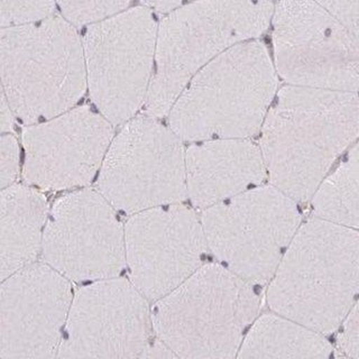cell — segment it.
<instances>
[{
	"label": "cell",
	"mask_w": 359,
	"mask_h": 359,
	"mask_svg": "<svg viewBox=\"0 0 359 359\" xmlns=\"http://www.w3.org/2000/svg\"><path fill=\"white\" fill-rule=\"evenodd\" d=\"M48 213L46 198L35 189L0 191V283L35 261Z\"/></svg>",
	"instance_id": "17"
},
{
	"label": "cell",
	"mask_w": 359,
	"mask_h": 359,
	"mask_svg": "<svg viewBox=\"0 0 359 359\" xmlns=\"http://www.w3.org/2000/svg\"><path fill=\"white\" fill-rule=\"evenodd\" d=\"M310 199L314 218L358 229L359 151L356 143L339 166L323 177Z\"/></svg>",
	"instance_id": "19"
},
{
	"label": "cell",
	"mask_w": 359,
	"mask_h": 359,
	"mask_svg": "<svg viewBox=\"0 0 359 359\" xmlns=\"http://www.w3.org/2000/svg\"><path fill=\"white\" fill-rule=\"evenodd\" d=\"M123 237L130 282L151 302L194 274L208 252L200 216L182 202L133 213Z\"/></svg>",
	"instance_id": "13"
},
{
	"label": "cell",
	"mask_w": 359,
	"mask_h": 359,
	"mask_svg": "<svg viewBox=\"0 0 359 359\" xmlns=\"http://www.w3.org/2000/svg\"><path fill=\"white\" fill-rule=\"evenodd\" d=\"M41 250L45 263L74 282L116 278L126 267L123 226L116 209L90 189L54 202Z\"/></svg>",
	"instance_id": "11"
},
{
	"label": "cell",
	"mask_w": 359,
	"mask_h": 359,
	"mask_svg": "<svg viewBox=\"0 0 359 359\" xmlns=\"http://www.w3.org/2000/svg\"><path fill=\"white\" fill-rule=\"evenodd\" d=\"M274 5L262 0H194L157 25L154 71L146 115H168L198 71L235 45L257 39L271 25Z\"/></svg>",
	"instance_id": "4"
},
{
	"label": "cell",
	"mask_w": 359,
	"mask_h": 359,
	"mask_svg": "<svg viewBox=\"0 0 359 359\" xmlns=\"http://www.w3.org/2000/svg\"><path fill=\"white\" fill-rule=\"evenodd\" d=\"M73 26L90 25L128 8L132 0H56Z\"/></svg>",
	"instance_id": "20"
},
{
	"label": "cell",
	"mask_w": 359,
	"mask_h": 359,
	"mask_svg": "<svg viewBox=\"0 0 359 359\" xmlns=\"http://www.w3.org/2000/svg\"><path fill=\"white\" fill-rule=\"evenodd\" d=\"M72 301L70 280L32 263L0 283V357H56Z\"/></svg>",
	"instance_id": "15"
},
{
	"label": "cell",
	"mask_w": 359,
	"mask_h": 359,
	"mask_svg": "<svg viewBox=\"0 0 359 359\" xmlns=\"http://www.w3.org/2000/svg\"><path fill=\"white\" fill-rule=\"evenodd\" d=\"M123 125L99 170L101 196L116 210L128 215L184 201L188 196L182 140L146 114Z\"/></svg>",
	"instance_id": "8"
},
{
	"label": "cell",
	"mask_w": 359,
	"mask_h": 359,
	"mask_svg": "<svg viewBox=\"0 0 359 359\" xmlns=\"http://www.w3.org/2000/svg\"><path fill=\"white\" fill-rule=\"evenodd\" d=\"M271 24L273 63L286 83L358 91V36L313 0H280Z\"/></svg>",
	"instance_id": "10"
},
{
	"label": "cell",
	"mask_w": 359,
	"mask_h": 359,
	"mask_svg": "<svg viewBox=\"0 0 359 359\" xmlns=\"http://www.w3.org/2000/svg\"><path fill=\"white\" fill-rule=\"evenodd\" d=\"M187 196L196 209L230 199L263 184L266 168L250 138H213L185 149Z\"/></svg>",
	"instance_id": "16"
},
{
	"label": "cell",
	"mask_w": 359,
	"mask_h": 359,
	"mask_svg": "<svg viewBox=\"0 0 359 359\" xmlns=\"http://www.w3.org/2000/svg\"><path fill=\"white\" fill-rule=\"evenodd\" d=\"M145 7L162 14H168L173 9L177 8L180 6L184 5V3L192 1V0H140Z\"/></svg>",
	"instance_id": "27"
},
{
	"label": "cell",
	"mask_w": 359,
	"mask_h": 359,
	"mask_svg": "<svg viewBox=\"0 0 359 359\" xmlns=\"http://www.w3.org/2000/svg\"><path fill=\"white\" fill-rule=\"evenodd\" d=\"M262 1H271L272 3L273 0H262Z\"/></svg>",
	"instance_id": "28"
},
{
	"label": "cell",
	"mask_w": 359,
	"mask_h": 359,
	"mask_svg": "<svg viewBox=\"0 0 359 359\" xmlns=\"http://www.w3.org/2000/svg\"><path fill=\"white\" fill-rule=\"evenodd\" d=\"M151 328L149 301L130 280H93L72 297L56 357L142 358Z\"/></svg>",
	"instance_id": "12"
},
{
	"label": "cell",
	"mask_w": 359,
	"mask_h": 359,
	"mask_svg": "<svg viewBox=\"0 0 359 359\" xmlns=\"http://www.w3.org/2000/svg\"><path fill=\"white\" fill-rule=\"evenodd\" d=\"M112 126L83 106L24 129V180L42 190L90 184L114 138Z\"/></svg>",
	"instance_id": "14"
},
{
	"label": "cell",
	"mask_w": 359,
	"mask_h": 359,
	"mask_svg": "<svg viewBox=\"0 0 359 359\" xmlns=\"http://www.w3.org/2000/svg\"><path fill=\"white\" fill-rule=\"evenodd\" d=\"M323 11L358 36V0H313Z\"/></svg>",
	"instance_id": "24"
},
{
	"label": "cell",
	"mask_w": 359,
	"mask_h": 359,
	"mask_svg": "<svg viewBox=\"0 0 359 359\" xmlns=\"http://www.w3.org/2000/svg\"><path fill=\"white\" fill-rule=\"evenodd\" d=\"M54 0H0V27L22 25L52 16Z\"/></svg>",
	"instance_id": "21"
},
{
	"label": "cell",
	"mask_w": 359,
	"mask_h": 359,
	"mask_svg": "<svg viewBox=\"0 0 359 359\" xmlns=\"http://www.w3.org/2000/svg\"><path fill=\"white\" fill-rule=\"evenodd\" d=\"M332 353L325 334L271 311L254 320L237 358H328Z\"/></svg>",
	"instance_id": "18"
},
{
	"label": "cell",
	"mask_w": 359,
	"mask_h": 359,
	"mask_svg": "<svg viewBox=\"0 0 359 359\" xmlns=\"http://www.w3.org/2000/svg\"><path fill=\"white\" fill-rule=\"evenodd\" d=\"M20 170V149L13 135L0 134V191L8 188Z\"/></svg>",
	"instance_id": "22"
},
{
	"label": "cell",
	"mask_w": 359,
	"mask_h": 359,
	"mask_svg": "<svg viewBox=\"0 0 359 359\" xmlns=\"http://www.w3.org/2000/svg\"><path fill=\"white\" fill-rule=\"evenodd\" d=\"M264 302L261 286L222 264H202L155 301L151 328L180 358H233Z\"/></svg>",
	"instance_id": "5"
},
{
	"label": "cell",
	"mask_w": 359,
	"mask_h": 359,
	"mask_svg": "<svg viewBox=\"0 0 359 359\" xmlns=\"http://www.w3.org/2000/svg\"><path fill=\"white\" fill-rule=\"evenodd\" d=\"M267 284L271 311L325 336L334 332L357 303L358 229L312 217L300 224Z\"/></svg>",
	"instance_id": "2"
},
{
	"label": "cell",
	"mask_w": 359,
	"mask_h": 359,
	"mask_svg": "<svg viewBox=\"0 0 359 359\" xmlns=\"http://www.w3.org/2000/svg\"><path fill=\"white\" fill-rule=\"evenodd\" d=\"M208 252L217 263L266 285L302 222L297 202L272 184L257 185L201 210Z\"/></svg>",
	"instance_id": "7"
},
{
	"label": "cell",
	"mask_w": 359,
	"mask_h": 359,
	"mask_svg": "<svg viewBox=\"0 0 359 359\" xmlns=\"http://www.w3.org/2000/svg\"><path fill=\"white\" fill-rule=\"evenodd\" d=\"M174 357H177V355L171 351V348L157 337L154 340H149L142 355V358H174Z\"/></svg>",
	"instance_id": "25"
},
{
	"label": "cell",
	"mask_w": 359,
	"mask_h": 359,
	"mask_svg": "<svg viewBox=\"0 0 359 359\" xmlns=\"http://www.w3.org/2000/svg\"><path fill=\"white\" fill-rule=\"evenodd\" d=\"M337 330V347L349 358H359V312L358 304L348 312L345 319L338 325Z\"/></svg>",
	"instance_id": "23"
},
{
	"label": "cell",
	"mask_w": 359,
	"mask_h": 359,
	"mask_svg": "<svg viewBox=\"0 0 359 359\" xmlns=\"http://www.w3.org/2000/svg\"><path fill=\"white\" fill-rule=\"evenodd\" d=\"M358 132L357 93L286 84L259 129L269 184L297 203L308 201Z\"/></svg>",
	"instance_id": "1"
},
{
	"label": "cell",
	"mask_w": 359,
	"mask_h": 359,
	"mask_svg": "<svg viewBox=\"0 0 359 359\" xmlns=\"http://www.w3.org/2000/svg\"><path fill=\"white\" fill-rule=\"evenodd\" d=\"M0 83L13 115L27 125L72 109L87 88L74 26L50 16L0 28Z\"/></svg>",
	"instance_id": "6"
},
{
	"label": "cell",
	"mask_w": 359,
	"mask_h": 359,
	"mask_svg": "<svg viewBox=\"0 0 359 359\" xmlns=\"http://www.w3.org/2000/svg\"><path fill=\"white\" fill-rule=\"evenodd\" d=\"M278 89L266 46L258 39L241 43L194 74L168 112V127L188 142L252 137Z\"/></svg>",
	"instance_id": "3"
},
{
	"label": "cell",
	"mask_w": 359,
	"mask_h": 359,
	"mask_svg": "<svg viewBox=\"0 0 359 359\" xmlns=\"http://www.w3.org/2000/svg\"><path fill=\"white\" fill-rule=\"evenodd\" d=\"M14 115L11 112L5 93L0 83V134L8 133L13 128Z\"/></svg>",
	"instance_id": "26"
},
{
	"label": "cell",
	"mask_w": 359,
	"mask_h": 359,
	"mask_svg": "<svg viewBox=\"0 0 359 359\" xmlns=\"http://www.w3.org/2000/svg\"><path fill=\"white\" fill-rule=\"evenodd\" d=\"M157 22L138 6L93 22L82 39L87 86L93 104L112 125L144 106L154 69Z\"/></svg>",
	"instance_id": "9"
}]
</instances>
